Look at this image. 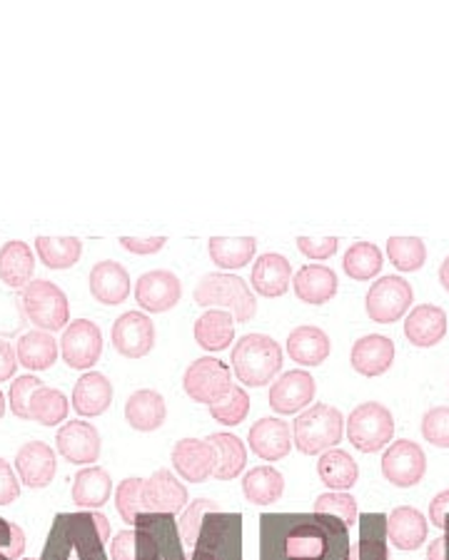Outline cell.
I'll use <instances>...</instances> for the list:
<instances>
[{
  "mask_svg": "<svg viewBox=\"0 0 449 560\" xmlns=\"http://www.w3.org/2000/svg\"><path fill=\"white\" fill-rule=\"evenodd\" d=\"M349 533L325 513H267L260 518V560H349Z\"/></svg>",
  "mask_w": 449,
  "mask_h": 560,
  "instance_id": "1",
  "label": "cell"
},
{
  "mask_svg": "<svg viewBox=\"0 0 449 560\" xmlns=\"http://www.w3.org/2000/svg\"><path fill=\"white\" fill-rule=\"evenodd\" d=\"M111 523L97 511L58 513L38 560H107Z\"/></svg>",
  "mask_w": 449,
  "mask_h": 560,
  "instance_id": "2",
  "label": "cell"
},
{
  "mask_svg": "<svg viewBox=\"0 0 449 560\" xmlns=\"http://www.w3.org/2000/svg\"><path fill=\"white\" fill-rule=\"evenodd\" d=\"M195 304L203 310H225L235 322H253L257 314V300L245 279L228 272L205 275L195 287Z\"/></svg>",
  "mask_w": 449,
  "mask_h": 560,
  "instance_id": "3",
  "label": "cell"
},
{
  "mask_svg": "<svg viewBox=\"0 0 449 560\" xmlns=\"http://www.w3.org/2000/svg\"><path fill=\"white\" fill-rule=\"evenodd\" d=\"M232 369L245 386H265L280 374L283 347L265 334H245L232 349Z\"/></svg>",
  "mask_w": 449,
  "mask_h": 560,
  "instance_id": "4",
  "label": "cell"
},
{
  "mask_svg": "<svg viewBox=\"0 0 449 560\" xmlns=\"http://www.w3.org/2000/svg\"><path fill=\"white\" fill-rule=\"evenodd\" d=\"M345 419L335 406L314 404L292 423V444L304 456H322L343 441Z\"/></svg>",
  "mask_w": 449,
  "mask_h": 560,
  "instance_id": "5",
  "label": "cell"
},
{
  "mask_svg": "<svg viewBox=\"0 0 449 560\" xmlns=\"http://www.w3.org/2000/svg\"><path fill=\"white\" fill-rule=\"evenodd\" d=\"M187 560H242L240 513H208L197 530L193 556Z\"/></svg>",
  "mask_w": 449,
  "mask_h": 560,
  "instance_id": "6",
  "label": "cell"
},
{
  "mask_svg": "<svg viewBox=\"0 0 449 560\" xmlns=\"http://www.w3.org/2000/svg\"><path fill=\"white\" fill-rule=\"evenodd\" d=\"M23 312L41 331L66 329L70 319V304L66 292L48 279H33L23 289Z\"/></svg>",
  "mask_w": 449,
  "mask_h": 560,
  "instance_id": "7",
  "label": "cell"
},
{
  "mask_svg": "<svg viewBox=\"0 0 449 560\" xmlns=\"http://www.w3.org/2000/svg\"><path fill=\"white\" fill-rule=\"evenodd\" d=\"M394 436V419L388 406L377 401H365L349 413L347 439L362 454H377Z\"/></svg>",
  "mask_w": 449,
  "mask_h": 560,
  "instance_id": "8",
  "label": "cell"
},
{
  "mask_svg": "<svg viewBox=\"0 0 449 560\" xmlns=\"http://www.w3.org/2000/svg\"><path fill=\"white\" fill-rule=\"evenodd\" d=\"M230 386H232L230 366L215 357L195 359L193 364L185 369L183 388L185 394L197 404L212 406L230 392Z\"/></svg>",
  "mask_w": 449,
  "mask_h": 560,
  "instance_id": "9",
  "label": "cell"
},
{
  "mask_svg": "<svg viewBox=\"0 0 449 560\" xmlns=\"http://www.w3.org/2000/svg\"><path fill=\"white\" fill-rule=\"evenodd\" d=\"M415 302V292H412L410 282H404L402 277H382L370 287L367 292V316L377 324H394L400 322L407 310Z\"/></svg>",
  "mask_w": 449,
  "mask_h": 560,
  "instance_id": "10",
  "label": "cell"
},
{
  "mask_svg": "<svg viewBox=\"0 0 449 560\" xmlns=\"http://www.w3.org/2000/svg\"><path fill=\"white\" fill-rule=\"evenodd\" d=\"M427 474V456L415 441H394V444L384 451L382 458V476L398 489H412L417 486Z\"/></svg>",
  "mask_w": 449,
  "mask_h": 560,
  "instance_id": "11",
  "label": "cell"
},
{
  "mask_svg": "<svg viewBox=\"0 0 449 560\" xmlns=\"http://www.w3.org/2000/svg\"><path fill=\"white\" fill-rule=\"evenodd\" d=\"M60 354L66 359V364L70 369H78V372L95 366L103 354V334L97 329V324L88 319L70 322L62 331Z\"/></svg>",
  "mask_w": 449,
  "mask_h": 560,
  "instance_id": "12",
  "label": "cell"
},
{
  "mask_svg": "<svg viewBox=\"0 0 449 560\" xmlns=\"http://www.w3.org/2000/svg\"><path fill=\"white\" fill-rule=\"evenodd\" d=\"M113 347L125 359H142L156 347V324L142 312H125L113 324Z\"/></svg>",
  "mask_w": 449,
  "mask_h": 560,
  "instance_id": "13",
  "label": "cell"
},
{
  "mask_svg": "<svg viewBox=\"0 0 449 560\" xmlns=\"http://www.w3.org/2000/svg\"><path fill=\"white\" fill-rule=\"evenodd\" d=\"M180 296H183V284L168 269H152L135 284V302L150 314L170 312L180 302Z\"/></svg>",
  "mask_w": 449,
  "mask_h": 560,
  "instance_id": "14",
  "label": "cell"
},
{
  "mask_svg": "<svg viewBox=\"0 0 449 560\" xmlns=\"http://www.w3.org/2000/svg\"><path fill=\"white\" fill-rule=\"evenodd\" d=\"M142 505L146 513H163V516H177L187 505V489L180 483L173 471L158 468L146 483H142Z\"/></svg>",
  "mask_w": 449,
  "mask_h": 560,
  "instance_id": "15",
  "label": "cell"
},
{
  "mask_svg": "<svg viewBox=\"0 0 449 560\" xmlns=\"http://www.w3.org/2000/svg\"><path fill=\"white\" fill-rule=\"evenodd\" d=\"M58 454L76 466H88L101 458V433L88 421H66L56 436Z\"/></svg>",
  "mask_w": 449,
  "mask_h": 560,
  "instance_id": "16",
  "label": "cell"
},
{
  "mask_svg": "<svg viewBox=\"0 0 449 560\" xmlns=\"http://www.w3.org/2000/svg\"><path fill=\"white\" fill-rule=\"evenodd\" d=\"M314 392H318L314 378L302 369H292L269 386V406L283 417H290V413H300L304 406L312 404Z\"/></svg>",
  "mask_w": 449,
  "mask_h": 560,
  "instance_id": "17",
  "label": "cell"
},
{
  "mask_svg": "<svg viewBox=\"0 0 449 560\" xmlns=\"http://www.w3.org/2000/svg\"><path fill=\"white\" fill-rule=\"evenodd\" d=\"M15 471L28 489H45L58 471L56 451L43 444V441H28V444L18 448Z\"/></svg>",
  "mask_w": 449,
  "mask_h": 560,
  "instance_id": "18",
  "label": "cell"
},
{
  "mask_svg": "<svg viewBox=\"0 0 449 560\" xmlns=\"http://www.w3.org/2000/svg\"><path fill=\"white\" fill-rule=\"evenodd\" d=\"M215 448L208 444V439H183L173 446V468L180 478L191 483H203L215 474Z\"/></svg>",
  "mask_w": 449,
  "mask_h": 560,
  "instance_id": "19",
  "label": "cell"
},
{
  "mask_svg": "<svg viewBox=\"0 0 449 560\" xmlns=\"http://www.w3.org/2000/svg\"><path fill=\"white\" fill-rule=\"evenodd\" d=\"M90 294L95 296V302L118 306L130 294V275L128 269L118 261H97V265L90 269Z\"/></svg>",
  "mask_w": 449,
  "mask_h": 560,
  "instance_id": "20",
  "label": "cell"
},
{
  "mask_svg": "<svg viewBox=\"0 0 449 560\" xmlns=\"http://www.w3.org/2000/svg\"><path fill=\"white\" fill-rule=\"evenodd\" d=\"M247 444L263 460H283L292 448V429L283 419H260L247 433Z\"/></svg>",
  "mask_w": 449,
  "mask_h": 560,
  "instance_id": "21",
  "label": "cell"
},
{
  "mask_svg": "<svg viewBox=\"0 0 449 560\" xmlns=\"http://www.w3.org/2000/svg\"><path fill=\"white\" fill-rule=\"evenodd\" d=\"M349 361H353V369L357 374L370 376V378L382 376L384 372H390L394 361L392 339L382 337V334H367V337L355 341Z\"/></svg>",
  "mask_w": 449,
  "mask_h": 560,
  "instance_id": "22",
  "label": "cell"
},
{
  "mask_svg": "<svg viewBox=\"0 0 449 560\" xmlns=\"http://www.w3.org/2000/svg\"><path fill=\"white\" fill-rule=\"evenodd\" d=\"M447 334V314L435 304H419L404 319V337L412 347L429 349L439 345Z\"/></svg>",
  "mask_w": 449,
  "mask_h": 560,
  "instance_id": "23",
  "label": "cell"
},
{
  "mask_svg": "<svg viewBox=\"0 0 449 560\" xmlns=\"http://www.w3.org/2000/svg\"><path fill=\"white\" fill-rule=\"evenodd\" d=\"M113 404V384L105 374L97 372H88L85 376H80L73 388V409L80 413V417L93 419L101 417Z\"/></svg>",
  "mask_w": 449,
  "mask_h": 560,
  "instance_id": "24",
  "label": "cell"
},
{
  "mask_svg": "<svg viewBox=\"0 0 449 560\" xmlns=\"http://www.w3.org/2000/svg\"><path fill=\"white\" fill-rule=\"evenodd\" d=\"M253 289L257 294L267 296V300H277L283 296L292 284V267L283 255H275V252H267V255L260 257L253 267Z\"/></svg>",
  "mask_w": 449,
  "mask_h": 560,
  "instance_id": "25",
  "label": "cell"
},
{
  "mask_svg": "<svg viewBox=\"0 0 449 560\" xmlns=\"http://www.w3.org/2000/svg\"><path fill=\"white\" fill-rule=\"evenodd\" d=\"M427 518L412 505H400L388 516V540L400 550H417L427 540Z\"/></svg>",
  "mask_w": 449,
  "mask_h": 560,
  "instance_id": "26",
  "label": "cell"
},
{
  "mask_svg": "<svg viewBox=\"0 0 449 560\" xmlns=\"http://www.w3.org/2000/svg\"><path fill=\"white\" fill-rule=\"evenodd\" d=\"M165 399L158 392H152V388H140V392H135L128 404H125V421H128L135 431H158L165 423Z\"/></svg>",
  "mask_w": 449,
  "mask_h": 560,
  "instance_id": "27",
  "label": "cell"
},
{
  "mask_svg": "<svg viewBox=\"0 0 449 560\" xmlns=\"http://www.w3.org/2000/svg\"><path fill=\"white\" fill-rule=\"evenodd\" d=\"M287 357L300 366H320L330 357V337L312 324L292 329L287 337Z\"/></svg>",
  "mask_w": 449,
  "mask_h": 560,
  "instance_id": "28",
  "label": "cell"
},
{
  "mask_svg": "<svg viewBox=\"0 0 449 560\" xmlns=\"http://www.w3.org/2000/svg\"><path fill=\"white\" fill-rule=\"evenodd\" d=\"M298 300L304 304H327L337 294V277L325 265H308L292 277Z\"/></svg>",
  "mask_w": 449,
  "mask_h": 560,
  "instance_id": "29",
  "label": "cell"
},
{
  "mask_svg": "<svg viewBox=\"0 0 449 560\" xmlns=\"http://www.w3.org/2000/svg\"><path fill=\"white\" fill-rule=\"evenodd\" d=\"M33 272L35 257L25 242L13 240L0 247V282H5L11 289H25L33 282Z\"/></svg>",
  "mask_w": 449,
  "mask_h": 560,
  "instance_id": "30",
  "label": "cell"
},
{
  "mask_svg": "<svg viewBox=\"0 0 449 560\" xmlns=\"http://www.w3.org/2000/svg\"><path fill=\"white\" fill-rule=\"evenodd\" d=\"M195 341L205 351H222L235 341V316L225 310H208L195 322Z\"/></svg>",
  "mask_w": 449,
  "mask_h": 560,
  "instance_id": "31",
  "label": "cell"
},
{
  "mask_svg": "<svg viewBox=\"0 0 449 560\" xmlns=\"http://www.w3.org/2000/svg\"><path fill=\"white\" fill-rule=\"evenodd\" d=\"M113 493V478L101 466H90L73 478V503L78 509H101Z\"/></svg>",
  "mask_w": 449,
  "mask_h": 560,
  "instance_id": "32",
  "label": "cell"
},
{
  "mask_svg": "<svg viewBox=\"0 0 449 560\" xmlns=\"http://www.w3.org/2000/svg\"><path fill=\"white\" fill-rule=\"evenodd\" d=\"M349 560H390L388 518L382 513H365L359 518V544Z\"/></svg>",
  "mask_w": 449,
  "mask_h": 560,
  "instance_id": "33",
  "label": "cell"
},
{
  "mask_svg": "<svg viewBox=\"0 0 449 560\" xmlns=\"http://www.w3.org/2000/svg\"><path fill=\"white\" fill-rule=\"evenodd\" d=\"M18 364L25 369H33V372H45L58 361V341L50 337L48 331H25L21 339H18L15 347Z\"/></svg>",
  "mask_w": 449,
  "mask_h": 560,
  "instance_id": "34",
  "label": "cell"
},
{
  "mask_svg": "<svg viewBox=\"0 0 449 560\" xmlns=\"http://www.w3.org/2000/svg\"><path fill=\"white\" fill-rule=\"evenodd\" d=\"M208 444L215 448V456H218L212 474L218 481H232V478L245 471L247 448L235 433H212V436H208Z\"/></svg>",
  "mask_w": 449,
  "mask_h": 560,
  "instance_id": "35",
  "label": "cell"
},
{
  "mask_svg": "<svg viewBox=\"0 0 449 560\" xmlns=\"http://www.w3.org/2000/svg\"><path fill=\"white\" fill-rule=\"evenodd\" d=\"M318 474L322 478V483L332 491H349L357 483L359 478V468L355 464V458L347 454V451L339 448H330L318 460Z\"/></svg>",
  "mask_w": 449,
  "mask_h": 560,
  "instance_id": "36",
  "label": "cell"
},
{
  "mask_svg": "<svg viewBox=\"0 0 449 560\" xmlns=\"http://www.w3.org/2000/svg\"><path fill=\"white\" fill-rule=\"evenodd\" d=\"M242 493L255 505H273L283 499L285 478L273 466H257L247 471L245 481H242Z\"/></svg>",
  "mask_w": 449,
  "mask_h": 560,
  "instance_id": "37",
  "label": "cell"
},
{
  "mask_svg": "<svg viewBox=\"0 0 449 560\" xmlns=\"http://www.w3.org/2000/svg\"><path fill=\"white\" fill-rule=\"evenodd\" d=\"M68 411H70V404L66 399V394L58 392V388L41 384L31 394L28 421L43 423V427H58V423L68 421Z\"/></svg>",
  "mask_w": 449,
  "mask_h": 560,
  "instance_id": "38",
  "label": "cell"
},
{
  "mask_svg": "<svg viewBox=\"0 0 449 560\" xmlns=\"http://www.w3.org/2000/svg\"><path fill=\"white\" fill-rule=\"evenodd\" d=\"M208 252L212 265L228 272V269H242L253 261L257 242L255 237H212L208 242Z\"/></svg>",
  "mask_w": 449,
  "mask_h": 560,
  "instance_id": "39",
  "label": "cell"
},
{
  "mask_svg": "<svg viewBox=\"0 0 449 560\" xmlns=\"http://www.w3.org/2000/svg\"><path fill=\"white\" fill-rule=\"evenodd\" d=\"M35 252L48 269H70L83 255V242L78 237H38Z\"/></svg>",
  "mask_w": 449,
  "mask_h": 560,
  "instance_id": "40",
  "label": "cell"
},
{
  "mask_svg": "<svg viewBox=\"0 0 449 560\" xmlns=\"http://www.w3.org/2000/svg\"><path fill=\"white\" fill-rule=\"evenodd\" d=\"M345 275L355 282H367L382 272V252L372 242H355L353 247L345 252L343 259Z\"/></svg>",
  "mask_w": 449,
  "mask_h": 560,
  "instance_id": "41",
  "label": "cell"
},
{
  "mask_svg": "<svg viewBox=\"0 0 449 560\" xmlns=\"http://www.w3.org/2000/svg\"><path fill=\"white\" fill-rule=\"evenodd\" d=\"M388 257L400 272H417L427 259V247L419 237H390Z\"/></svg>",
  "mask_w": 449,
  "mask_h": 560,
  "instance_id": "42",
  "label": "cell"
},
{
  "mask_svg": "<svg viewBox=\"0 0 449 560\" xmlns=\"http://www.w3.org/2000/svg\"><path fill=\"white\" fill-rule=\"evenodd\" d=\"M250 413V396L242 386L232 384L230 392L222 396L220 401L210 406V417L222 423V427H238V423L245 421Z\"/></svg>",
  "mask_w": 449,
  "mask_h": 560,
  "instance_id": "43",
  "label": "cell"
},
{
  "mask_svg": "<svg viewBox=\"0 0 449 560\" xmlns=\"http://www.w3.org/2000/svg\"><path fill=\"white\" fill-rule=\"evenodd\" d=\"M312 513H325V516H335L345 523V526H355L357 523V501L345 491L322 493L314 499Z\"/></svg>",
  "mask_w": 449,
  "mask_h": 560,
  "instance_id": "44",
  "label": "cell"
},
{
  "mask_svg": "<svg viewBox=\"0 0 449 560\" xmlns=\"http://www.w3.org/2000/svg\"><path fill=\"white\" fill-rule=\"evenodd\" d=\"M142 478H125L115 491V509H118L120 518L135 526L140 513H146V505H142Z\"/></svg>",
  "mask_w": 449,
  "mask_h": 560,
  "instance_id": "45",
  "label": "cell"
},
{
  "mask_svg": "<svg viewBox=\"0 0 449 560\" xmlns=\"http://www.w3.org/2000/svg\"><path fill=\"white\" fill-rule=\"evenodd\" d=\"M212 511H220V505L210 501V499H197L191 505H185V513L183 518L177 521V530H180V538H183L185 546H193L195 538H197V530H200L203 521L208 513Z\"/></svg>",
  "mask_w": 449,
  "mask_h": 560,
  "instance_id": "46",
  "label": "cell"
},
{
  "mask_svg": "<svg viewBox=\"0 0 449 560\" xmlns=\"http://www.w3.org/2000/svg\"><path fill=\"white\" fill-rule=\"evenodd\" d=\"M422 436L437 448H449V406H435L425 413Z\"/></svg>",
  "mask_w": 449,
  "mask_h": 560,
  "instance_id": "47",
  "label": "cell"
},
{
  "mask_svg": "<svg viewBox=\"0 0 449 560\" xmlns=\"http://www.w3.org/2000/svg\"><path fill=\"white\" fill-rule=\"evenodd\" d=\"M43 382L38 376H21L11 384V394H8V404H11V411L18 419L28 421V401L31 394L38 388Z\"/></svg>",
  "mask_w": 449,
  "mask_h": 560,
  "instance_id": "48",
  "label": "cell"
},
{
  "mask_svg": "<svg viewBox=\"0 0 449 560\" xmlns=\"http://www.w3.org/2000/svg\"><path fill=\"white\" fill-rule=\"evenodd\" d=\"M25 550V533L15 523L0 518V560H21Z\"/></svg>",
  "mask_w": 449,
  "mask_h": 560,
  "instance_id": "49",
  "label": "cell"
},
{
  "mask_svg": "<svg viewBox=\"0 0 449 560\" xmlns=\"http://www.w3.org/2000/svg\"><path fill=\"white\" fill-rule=\"evenodd\" d=\"M337 247H339V240L337 237H320V240L298 237V249L302 252L304 257L314 259V261L330 259L337 252Z\"/></svg>",
  "mask_w": 449,
  "mask_h": 560,
  "instance_id": "50",
  "label": "cell"
},
{
  "mask_svg": "<svg viewBox=\"0 0 449 560\" xmlns=\"http://www.w3.org/2000/svg\"><path fill=\"white\" fill-rule=\"evenodd\" d=\"M111 560H140V538L138 530H123L113 538Z\"/></svg>",
  "mask_w": 449,
  "mask_h": 560,
  "instance_id": "51",
  "label": "cell"
},
{
  "mask_svg": "<svg viewBox=\"0 0 449 560\" xmlns=\"http://www.w3.org/2000/svg\"><path fill=\"white\" fill-rule=\"evenodd\" d=\"M21 495V483H18V476L11 466L0 458V505H11Z\"/></svg>",
  "mask_w": 449,
  "mask_h": 560,
  "instance_id": "52",
  "label": "cell"
},
{
  "mask_svg": "<svg viewBox=\"0 0 449 560\" xmlns=\"http://www.w3.org/2000/svg\"><path fill=\"white\" fill-rule=\"evenodd\" d=\"M165 237H148V240H138V237H120V247L128 249L130 255H158L160 249L165 247Z\"/></svg>",
  "mask_w": 449,
  "mask_h": 560,
  "instance_id": "53",
  "label": "cell"
},
{
  "mask_svg": "<svg viewBox=\"0 0 449 560\" xmlns=\"http://www.w3.org/2000/svg\"><path fill=\"white\" fill-rule=\"evenodd\" d=\"M429 521H433V526L442 528L449 523V489L437 493L433 503H429Z\"/></svg>",
  "mask_w": 449,
  "mask_h": 560,
  "instance_id": "54",
  "label": "cell"
},
{
  "mask_svg": "<svg viewBox=\"0 0 449 560\" xmlns=\"http://www.w3.org/2000/svg\"><path fill=\"white\" fill-rule=\"evenodd\" d=\"M15 366H18L15 349L8 345V341L0 339V382L11 378L15 374Z\"/></svg>",
  "mask_w": 449,
  "mask_h": 560,
  "instance_id": "55",
  "label": "cell"
},
{
  "mask_svg": "<svg viewBox=\"0 0 449 560\" xmlns=\"http://www.w3.org/2000/svg\"><path fill=\"white\" fill-rule=\"evenodd\" d=\"M439 282H442V287L449 292V257L442 261V267H439Z\"/></svg>",
  "mask_w": 449,
  "mask_h": 560,
  "instance_id": "56",
  "label": "cell"
},
{
  "mask_svg": "<svg viewBox=\"0 0 449 560\" xmlns=\"http://www.w3.org/2000/svg\"><path fill=\"white\" fill-rule=\"evenodd\" d=\"M5 417V396H3V392H0V419Z\"/></svg>",
  "mask_w": 449,
  "mask_h": 560,
  "instance_id": "57",
  "label": "cell"
},
{
  "mask_svg": "<svg viewBox=\"0 0 449 560\" xmlns=\"http://www.w3.org/2000/svg\"><path fill=\"white\" fill-rule=\"evenodd\" d=\"M25 560H38V558H25Z\"/></svg>",
  "mask_w": 449,
  "mask_h": 560,
  "instance_id": "58",
  "label": "cell"
}]
</instances>
